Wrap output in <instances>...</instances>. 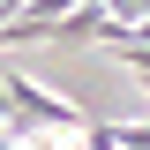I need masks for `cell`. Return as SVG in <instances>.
<instances>
[{"label": "cell", "instance_id": "6da1fadb", "mask_svg": "<svg viewBox=\"0 0 150 150\" xmlns=\"http://www.w3.org/2000/svg\"><path fill=\"white\" fill-rule=\"evenodd\" d=\"M120 60H128V68H135V83L150 90V45H143V53H120Z\"/></svg>", "mask_w": 150, "mask_h": 150}, {"label": "cell", "instance_id": "7a4b0ae2", "mask_svg": "<svg viewBox=\"0 0 150 150\" xmlns=\"http://www.w3.org/2000/svg\"><path fill=\"white\" fill-rule=\"evenodd\" d=\"M0 128H8V90H0Z\"/></svg>", "mask_w": 150, "mask_h": 150}]
</instances>
